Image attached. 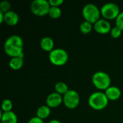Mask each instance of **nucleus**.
Masks as SVG:
<instances>
[{"mask_svg":"<svg viewBox=\"0 0 123 123\" xmlns=\"http://www.w3.org/2000/svg\"><path fill=\"white\" fill-rule=\"evenodd\" d=\"M4 22V13L0 11V24Z\"/></svg>","mask_w":123,"mask_h":123,"instance_id":"26","label":"nucleus"},{"mask_svg":"<svg viewBox=\"0 0 123 123\" xmlns=\"http://www.w3.org/2000/svg\"><path fill=\"white\" fill-rule=\"evenodd\" d=\"M48 1L51 6H59L63 3V0H49Z\"/></svg>","mask_w":123,"mask_h":123,"instance_id":"24","label":"nucleus"},{"mask_svg":"<svg viewBox=\"0 0 123 123\" xmlns=\"http://www.w3.org/2000/svg\"><path fill=\"white\" fill-rule=\"evenodd\" d=\"M13 107V104L12 100L9 99H5L1 102V110L3 112H9L12 111Z\"/></svg>","mask_w":123,"mask_h":123,"instance_id":"20","label":"nucleus"},{"mask_svg":"<svg viewBox=\"0 0 123 123\" xmlns=\"http://www.w3.org/2000/svg\"><path fill=\"white\" fill-rule=\"evenodd\" d=\"M24 42L18 35H10L4 42V52L11 58L19 56L23 53Z\"/></svg>","mask_w":123,"mask_h":123,"instance_id":"1","label":"nucleus"},{"mask_svg":"<svg viewBox=\"0 0 123 123\" xmlns=\"http://www.w3.org/2000/svg\"><path fill=\"white\" fill-rule=\"evenodd\" d=\"M44 123L43 120H42V119L39 118L38 117L35 116V117H31V118L29 120V121H28V123Z\"/></svg>","mask_w":123,"mask_h":123,"instance_id":"25","label":"nucleus"},{"mask_svg":"<svg viewBox=\"0 0 123 123\" xmlns=\"http://www.w3.org/2000/svg\"><path fill=\"white\" fill-rule=\"evenodd\" d=\"M93 28V24H92L91 22L84 20V22H82L79 26V29L80 31L83 33V34H88L92 30Z\"/></svg>","mask_w":123,"mask_h":123,"instance_id":"19","label":"nucleus"},{"mask_svg":"<svg viewBox=\"0 0 123 123\" xmlns=\"http://www.w3.org/2000/svg\"><path fill=\"white\" fill-rule=\"evenodd\" d=\"M1 120L2 123H17L18 119L17 115L12 112H3L1 115Z\"/></svg>","mask_w":123,"mask_h":123,"instance_id":"14","label":"nucleus"},{"mask_svg":"<svg viewBox=\"0 0 123 123\" xmlns=\"http://www.w3.org/2000/svg\"><path fill=\"white\" fill-rule=\"evenodd\" d=\"M93 28L99 34L108 33L112 29L110 22L106 19H99L93 25Z\"/></svg>","mask_w":123,"mask_h":123,"instance_id":"9","label":"nucleus"},{"mask_svg":"<svg viewBox=\"0 0 123 123\" xmlns=\"http://www.w3.org/2000/svg\"><path fill=\"white\" fill-rule=\"evenodd\" d=\"M115 23H116V26L119 27L123 31V11L120 13V14L116 18Z\"/></svg>","mask_w":123,"mask_h":123,"instance_id":"23","label":"nucleus"},{"mask_svg":"<svg viewBox=\"0 0 123 123\" xmlns=\"http://www.w3.org/2000/svg\"><path fill=\"white\" fill-rule=\"evenodd\" d=\"M55 92L60 94L61 95H64L69 89L68 85L63 81H58L55 85Z\"/></svg>","mask_w":123,"mask_h":123,"instance_id":"17","label":"nucleus"},{"mask_svg":"<svg viewBox=\"0 0 123 123\" xmlns=\"http://www.w3.org/2000/svg\"><path fill=\"white\" fill-rule=\"evenodd\" d=\"M11 7V3L7 0H3L0 2V11L6 13L9 11H10Z\"/></svg>","mask_w":123,"mask_h":123,"instance_id":"21","label":"nucleus"},{"mask_svg":"<svg viewBox=\"0 0 123 123\" xmlns=\"http://www.w3.org/2000/svg\"><path fill=\"white\" fill-rule=\"evenodd\" d=\"M50 5L47 0H34L31 2V12L37 16H44L48 14Z\"/></svg>","mask_w":123,"mask_h":123,"instance_id":"7","label":"nucleus"},{"mask_svg":"<svg viewBox=\"0 0 123 123\" xmlns=\"http://www.w3.org/2000/svg\"><path fill=\"white\" fill-rule=\"evenodd\" d=\"M122 32H123V30L119 27H117V26L115 25V27H112V29L110 30V35H111V36L112 37L117 38V37H119L121 35Z\"/></svg>","mask_w":123,"mask_h":123,"instance_id":"22","label":"nucleus"},{"mask_svg":"<svg viewBox=\"0 0 123 123\" xmlns=\"http://www.w3.org/2000/svg\"><path fill=\"white\" fill-rule=\"evenodd\" d=\"M109 99L105 92H94L89 97L88 103L89 106L95 110H104L108 105Z\"/></svg>","mask_w":123,"mask_h":123,"instance_id":"2","label":"nucleus"},{"mask_svg":"<svg viewBox=\"0 0 123 123\" xmlns=\"http://www.w3.org/2000/svg\"><path fill=\"white\" fill-rule=\"evenodd\" d=\"M105 94L109 100L115 101L121 97V90L119 87L115 86H110L105 90Z\"/></svg>","mask_w":123,"mask_h":123,"instance_id":"12","label":"nucleus"},{"mask_svg":"<svg viewBox=\"0 0 123 123\" xmlns=\"http://www.w3.org/2000/svg\"><path fill=\"white\" fill-rule=\"evenodd\" d=\"M50 62L57 66L65 65L68 60V53L63 48H54L48 55Z\"/></svg>","mask_w":123,"mask_h":123,"instance_id":"4","label":"nucleus"},{"mask_svg":"<svg viewBox=\"0 0 123 123\" xmlns=\"http://www.w3.org/2000/svg\"><path fill=\"white\" fill-rule=\"evenodd\" d=\"M48 123H61V121H59L58 120H55V119H54V120H50L49 122Z\"/></svg>","mask_w":123,"mask_h":123,"instance_id":"27","label":"nucleus"},{"mask_svg":"<svg viewBox=\"0 0 123 123\" xmlns=\"http://www.w3.org/2000/svg\"><path fill=\"white\" fill-rule=\"evenodd\" d=\"M61 9L59 6H51L50 7L49 12H48V15L50 17L53 19H58L61 16Z\"/></svg>","mask_w":123,"mask_h":123,"instance_id":"18","label":"nucleus"},{"mask_svg":"<svg viewBox=\"0 0 123 123\" xmlns=\"http://www.w3.org/2000/svg\"><path fill=\"white\" fill-rule=\"evenodd\" d=\"M63 102L62 95L57 92H52L49 94L46 98V105L50 108H55L60 106Z\"/></svg>","mask_w":123,"mask_h":123,"instance_id":"10","label":"nucleus"},{"mask_svg":"<svg viewBox=\"0 0 123 123\" xmlns=\"http://www.w3.org/2000/svg\"><path fill=\"white\" fill-rule=\"evenodd\" d=\"M63 104L68 109H74L80 103V96L79 93L74 89H69L63 95Z\"/></svg>","mask_w":123,"mask_h":123,"instance_id":"8","label":"nucleus"},{"mask_svg":"<svg viewBox=\"0 0 123 123\" xmlns=\"http://www.w3.org/2000/svg\"><path fill=\"white\" fill-rule=\"evenodd\" d=\"M19 19V14L13 10L4 13V22L9 26L16 25L18 23Z\"/></svg>","mask_w":123,"mask_h":123,"instance_id":"11","label":"nucleus"},{"mask_svg":"<svg viewBox=\"0 0 123 123\" xmlns=\"http://www.w3.org/2000/svg\"><path fill=\"white\" fill-rule=\"evenodd\" d=\"M40 47L43 50L47 52H50L52 51L54 48V41L53 39L49 36H45L43 37L41 40H40Z\"/></svg>","mask_w":123,"mask_h":123,"instance_id":"13","label":"nucleus"},{"mask_svg":"<svg viewBox=\"0 0 123 123\" xmlns=\"http://www.w3.org/2000/svg\"><path fill=\"white\" fill-rule=\"evenodd\" d=\"M50 115V108L47 105H41L39 107L36 112V116L39 118L44 120L48 118Z\"/></svg>","mask_w":123,"mask_h":123,"instance_id":"15","label":"nucleus"},{"mask_svg":"<svg viewBox=\"0 0 123 123\" xmlns=\"http://www.w3.org/2000/svg\"><path fill=\"white\" fill-rule=\"evenodd\" d=\"M92 83L98 89L106 90L111 86V78L106 72L97 71L92 76Z\"/></svg>","mask_w":123,"mask_h":123,"instance_id":"5","label":"nucleus"},{"mask_svg":"<svg viewBox=\"0 0 123 123\" xmlns=\"http://www.w3.org/2000/svg\"><path fill=\"white\" fill-rule=\"evenodd\" d=\"M24 64V58L17 56L11 58L9 62V67L13 70H19L20 69Z\"/></svg>","mask_w":123,"mask_h":123,"instance_id":"16","label":"nucleus"},{"mask_svg":"<svg viewBox=\"0 0 123 123\" xmlns=\"http://www.w3.org/2000/svg\"><path fill=\"white\" fill-rule=\"evenodd\" d=\"M82 14L86 21H88L94 25L100 19L101 11L96 4L89 3L84 6L82 9Z\"/></svg>","mask_w":123,"mask_h":123,"instance_id":"3","label":"nucleus"},{"mask_svg":"<svg viewBox=\"0 0 123 123\" xmlns=\"http://www.w3.org/2000/svg\"><path fill=\"white\" fill-rule=\"evenodd\" d=\"M101 14L106 19H114L120 14V9L119 6L114 2H107L103 4L100 9Z\"/></svg>","mask_w":123,"mask_h":123,"instance_id":"6","label":"nucleus"}]
</instances>
